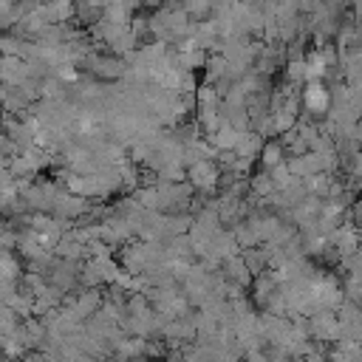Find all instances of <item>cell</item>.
I'll use <instances>...</instances> for the list:
<instances>
[{"label":"cell","instance_id":"6da1fadb","mask_svg":"<svg viewBox=\"0 0 362 362\" xmlns=\"http://www.w3.org/2000/svg\"><path fill=\"white\" fill-rule=\"evenodd\" d=\"M305 102H308L311 110H322V107L328 105V93H325V88H322L320 82H311L308 90H305Z\"/></svg>","mask_w":362,"mask_h":362}]
</instances>
